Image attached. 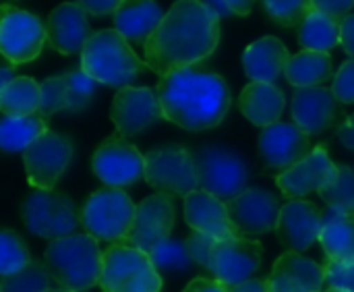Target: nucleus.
Returning <instances> with one entry per match:
<instances>
[{"mask_svg": "<svg viewBox=\"0 0 354 292\" xmlns=\"http://www.w3.org/2000/svg\"><path fill=\"white\" fill-rule=\"evenodd\" d=\"M220 42V17L201 0H176L143 46L147 69L158 77L209 58Z\"/></svg>", "mask_w": 354, "mask_h": 292, "instance_id": "obj_1", "label": "nucleus"}, {"mask_svg": "<svg viewBox=\"0 0 354 292\" xmlns=\"http://www.w3.org/2000/svg\"><path fill=\"white\" fill-rule=\"evenodd\" d=\"M164 118L187 131H205L218 127L228 108L230 91L218 73L195 66L160 77L156 85Z\"/></svg>", "mask_w": 354, "mask_h": 292, "instance_id": "obj_2", "label": "nucleus"}, {"mask_svg": "<svg viewBox=\"0 0 354 292\" xmlns=\"http://www.w3.org/2000/svg\"><path fill=\"white\" fill-rule=\"evenodd\" d=\"M44 264L60 289L85 292L100 284L104 251L91 235H71L48 245Z\"/></svg>", "mask_w": 354, "mask_h": 292, "instance_id": "obj_3", "label": "nucleus"}, {"mask_svg": "<svg viewBox=\"0 0 354 292\" xmlns=\"http://www.w3.org/2000/svg\"><path fill=\"white\" fill-rule=\"evenodd\" d=\"M145 69V60L135 54L129 39L116 29L93 33L81 52V71L108 87H129Z\"/></svg>", "mask_w": 354, "mask_h": 292, "instance_id": "obj_4", "label": "nucleus"}, {"mask_svg": "<svg viewBox=\"0 0 354 292\" xmlns=\"http://www.w3.org/2000/svg\"><path fill=\"white\" fill-rule=\"evenodd\" d=\"M100 286L102 292H160L162 276L147 253L114 243L104 251Z\"/></svg>", "mask_w": 354, "mask_h": 292, "instance_id": "obj_5", "label": "nucleus"}, {"mask_svg": "<svg viewBox=\"0 0 354 292\" xmlns=\"http://www.w3.org/2000/svg\"><path fill=\"white\" fill-rule=\"evenodd\" d=\"M21 218L25 228L46 241H58L75 235L81 226V210L66 193L39 191L29 193L21 206Z\"/></svg>", "mask_w": 354, "mask_h": 292, "instance_id": "obj_6", "label": "nucleus"}, {"mask_svg": "<svg viewBox=\"0 0 354 292\" xmlns=\"http://www.w3.org/2000/svg\"><path fill=\"white\" fill-rule=\"evenodd\" d=\"M193 156L201 191L228 203L249 189L251 170L234 149L224 145H205Z\"/></svg>", "mask_w": 354, "mask_h": 292, "instance_id": "obj_7", "label": "nucleus"}, {"mask_svg": "<svg viewBox=\"0 0 354 292\" xmlns=\"http://www.w3.org/2000/svg\"><path fill=\"white\" fill-rule=\"evenodd\" d=\"M135 212L137 206L122 189H100L81 208V226L85 235L97 241L122 243L133 226Z\"/></svg>", "mask_w": 354, "mask_h": 292, "instance_id": "obj_8", "label": "nucleus"}, {"mask_svg": "<svg viewBox=\"0 0 354 292\" xmlns=\"http://www.w3.org/2000/svg\"><path fill=\"white\" fill-rule=\"evenodd\" d=\"M145 181L158 193L187 197L199 191L195 156L180 145H164L145 156Z\"/></svg>", "mask_w": 354, "mask_h": 292, "instance_id": "obj_9", "label": "nucleus"}, {"mask_svg": "<svg viewBox=\"0 0 354 292\" xmlns=\"http://www.w3.org/2000/svg\"><path fill=\"white\" fill-rule=\"evenodd\" d=\"M0 21V50L10 64H25L41 54L48 42L46 25L39 17L10 4H2Z\"/></svg>", "mask_w": 354, "mask_h": 292, "instance_id": "obj_10", "label": "nucleus"}, {"mask_svg": "<svg viewBox=\"0 0 354 292\" xmlns=\"http://www.w3.org/2000/svg\"><path fill=\"white\" fill-rule=\"evenodd\" d=\"M91 168L108 187L122 189L145 179V156L127 137L114 133L95 149Z\"/></svg>", "mask_w": 354, "mask_h": 292, "instance_id": "obj_11", "label": "nucleus"}, {"mask_svg": "<svg viewBox=\"0 0 354 292\" xmlns=\"http://www.w3.org/2000/svg\"><path fill=\"white\" fill-rule=\"evenodd\" d=\"M73 160V143L60 133L48 131L23 152L27 181L33 189L54 191L58 179Z\"/></svg>", "mask_w": 354, "mask_h": 292, "instance_id": "obj_12", "label": "nucleus"}, {"mask_svg": "<svg viewBox=\"0 0 354 292\" xmlns=\"http://www.w3.org/2000/svg\"><path fill=\"white\" fill-rule=\"evenodd\" d=\"M174 220H176V212H174L172 195L166 193L149 195L137 206L133 226L122 243L149 255L158 245L172 239L170 235L174 228Z\"/></svg>", "mask_w": 354, "mask_h": 292, "instance_id": "obj_13", "label": "nucleus"}, {"mask_svg": "<svg viewBox=\"0 0 354 292\" xmlns=\"http://www.w3.org/2000/svg\"><path fill=\"white\" fill-rule=\"evenodd\" d=\"M110 118L122 137H135L164 118L156 87H122L116 91Z\"/></svg>", "mask_w": 354, "mask_h": 292, "instance_id": "obj_14", "label": "nucleus"}, {"mask_svg": "<svg viewBox=\"0 0 354 292\" xmlns=\"http://www.w3.org/2000/svg\"><path fill=\"white\" fill-rule=\"evenodd\" d=\"M261 255H263L261 243L249 237L224 239L218 241L214 247L209 272L214 280H220L226 286H236L251 280V276L261 266Z\"/></svg>", "mask_w": 354, "mask_h": 292, "instance_id": "obj_15", "label": "nucleus"}, {"mask_svg": "<svg viewBox=\"0 0 354 292\" xmlns=\"http://www.w3.org/2000/svg\"><path fill=\"white\" fill-rule=\"evenodd\" d=\"M226 208L241 237H257L276 230L282 212L280 199L272 191L259 187L247 189L236 199L228 201Z\"/></svg>", "mask_w": 354, "mask_h": 292, "instance_id": "obj_16", "label": "nucleus"}, {"mask_svg": "<svg viewBox=\"0 0 354 292\" xmlns=\"http://www.w3.org/2000/svg\"><path fill=\"white\" fill-rule=\"evenodd\" d=\"M340 166H336L326 145H317L301 164L282 172L276 179L278 189L288 199H301L311 193H322L338 179Z\"/></svg>", "mask_w": 354, "mask_h": 292, "instance_id": "obj_17", "label": "nucleus"}, {"mask_svg": "<svg viewBox=\"0 0 354 292\" xmlns=\"http://www.w3.org/2000/svg\"><path fill=\"white\" fill-rule=\"evenodd\" d=\"M309 137L295 122H276L261 131L259 154L270 168L286 172L313 152Z\"/></svg>", "mask_w": 354, "mask_h": 292, "instance_id": "obj_18", "label": "nucleus"}, {"mask_svg": "<svg viewBox=\"0 0 354 292\" xmlns=\"http://www.w3.org/2000/svg\"><path fill=\"white\" fill-rule=\"evenodd\" d=\"M324 226V214L315 203L305 199H290L282 206L278 220L280 245L290 253H305L315 241H319Z\"/></svg>", "mask_w": 354, "mask_h": 292, "instance_id": "obj_19", "label": "nucleus"}, {"mask_svg": "<svg viewBox=\"0 0 354 292\" xmlns=\"http://www.w3.org/2000/svg\"><path fill=\"white\" fill-rule=\"evenodd\" d=\"M46 31L50 48L64 56L81 54L93 35L87 12L77 2H62L54 6L46 21Z\"/></svg>", "mask_w": 354, "mask_h": 292, "instance_id": "obj_20", "label": "nucleus"}, {"mask_svg": "<svg viewBox=\"0 0 354 292\" xmlns=\"http://www.w3.org/2000/svg\"><path fill=\"white\" fill-rule=\"evenodd\" d=\"M290 112L295 125H299L307 135H322L336 122L340 114V102L332 89L303 87L292 93Z\"/></svg>", "mask_w": 354, "mask_h": 292, "instance_id": "obj_21", "label": "nucleus"}, {"mask_svg": "<svg viewBox=\"0 0 354 292\" xmlns=\"http://www.w3.org/2000/svg\"><path fill=\"white\" fill-rule=\"evenodd\" d=\"M266 284L268 292H324L326 272L317 262L286 251L276 259Z\"/></svg>", "mask_w": 354, "mask_h": 292, "instance_id": "obj_22", "label": "nucleus"}, {"mask_svg": "<svg viewBox=\"0 0 354 292\" xmlns=\"http://www.w3.org/2000/svg\"><path fill=\"white\" fill-rule=\"evenodd\" d=\"M185 222L195 232H203L218 241L241 237L230 220L226 203L201 189L185 197Z\"/></svg>", "mask_w": 354, "mask_h": 292, "instance_id": "obj_23", "label": "nucleus"}, {"mask_svg": "<svg viewBox=\"0 0 354 292\" xmlns=\"http://www.w3.org/2000/svg\"><path fill=\"white\" fill-rule=\"evenodd\" d=\"M164 17L166 12L156 0H124L114 15V29L122 33L129 44L145 46Z\"/></svg>", "mask_w": 354, "mask_h": 292, "instance_id": "obj_24", "label": "nucleus"}, {"mask_svg": "<svg viewBox=\"0 0 354 292\" xmlns=\"http://www.w3.org/2000/svg\"><path fill=\"white\" fill-rule=\"evenodd\" d=\"M290 60L288 48L282 39L274 35H266L251 46H247L243 54V69L251 81L257 83H274L286 69Z\"/></svg>", "mask_w": 354, "mask_h": 292, "instance_id": "obj_25", "label": "nucleus"}, {"mask_svg": "<svg viewBox=\"0 0 354 292\" xmlns=\"http://www.w3.org/2000/svg\"><path fill=\"white\" fill-rule=\"evenodd\" d=\"M284 106H286L284 91L274 83L251 81L239 95V108L243 116L261 129L280 122Z\"/></svg>", "mask_w": 354, "mask_h": 292, "instance_id": "obj_26", "label": "nucleus"}, {"mask_svg": "<svg viewBox=\"0 0 354 292\" xmlns=\"http://www.w3.org/2000/svg\"><path fill=\"white\" fill-rule=\"evenodd\" d=\"M284 77L290 85L297 89L303 87H322L326 81L336 77L332 56L326 52H313V50H301L299 54H292Z\"/></svg>", "mask_w": 354, "mask_h": 292, "instance_id": "obj_27", "label": "nucleus"}, {"mask_svg": "<svg viewBox=\"0 0 354 292\" xmlns=\"http://www.w3.org/2000/svg\"><path fill=\"white\" fill-rule=\"evenodd\" d=\"M299 42L305 50L330 54L336 46L342 44V19H336V17L315 8L301 23Z\"/></svg>", "mask_w": 354, "mask_h": 292, "instance_id": "obj_28", "label": "nucleus"}, {"mask_svg": "<svg viewBox=\"0 0 354 292\" xmlns=\"http://www.w3.org/2000/svg\"><path fill=\"white\" fill-rule=\"evenodd\" d=\"M319 243L328 259L354 257V218L342 216L340 212L328 208L324 212V226H322Z\"/></svg>", "mask_w": 354, "mask_h": 292, "instance_id": "obj_29", "label": "nucleus"}, {"mask_svg": "<svg viewBox=\"0 0 354 292\" xmlns=\"http://www.w3.org/2000/svg\"><path fill=\"white\" fill-rule=\"evenodd\" d=\"M48 125L41 116H4L0 120V145L8 154L25 152L33 141L48 133Z\"/></svg>", "mask_w": 354, "mask_h": 292, "instance_id": "obj_30", "label": "nucleus"}, {"mask_svg": "<svg viewBox=\"0 0 354 292\" xmlns=\"http://www.w3.org/2000/svg\"><path fill=\"white\" fill-rule=\"evenodd\" d=\"M41 83L31 77H17L10 85L0 89V110L4 116H33L39 110Z\"/></svg>", "mask_w": 354, "mask_h": 292, "instance_id": "obj_31", "label": "nucleus"}, {"mask_svg": "<svg viewBox=\"0 0 354 292\" xmlns=\"http://www.w3.org/2000/svg\"><path fill=\"white\" fill-rule=\"evenodd\" d=\"M52 276L44 262H31L17 274L2 276L0 292H48L52 286Z\"/></svg>", "mask_w": 354, "mask_h": 292, "instance_id": "obj_32", "label": "nucleus"}, {"mask_svg": "<svg viewBox=\"0 0 354 292\" xmlns=\"http://www.w3.org/2000/svg\"><path fill=\"white\" fill-rule=\"evenodd\" d=\"M319 195L328 208L340 212L342 216L354 218V166H340L336 183L324 189Z\"/></svg>", "mask_w": 354, "mask_h": 292, "instance_id": "obj_33", "label": "nucleus"}, {"mask_svg": "<svg viewBox=\"0 0 354 292\" xmlns=\"http://www.w3.org/2000/svg\"><path fill=\"white\" fill-rule=\"evenodd\" d=\"M31 255L23 239L12 230H2L0 235V274L10 276L21 272L31 264Z\"/></svg>", "mask_w": 354, "mask_h": 292, "instance_id": "obj_34", "label": "nucleus"}, {"mask_svg": "<svg viewBox=\"0 0 354 292\" xmlns=\"http://www.w3.org/2000/svg\"><path fill=\"white\" fill-rule=\"evenodd\" d=\"M149 259L158 272H180V270H189L195 264L189 255L187 243L176 239H168L162 245H158L149 253Z\"/></svg>", "mask_w": 354, "mask_h": 292, "instance_id": "obj_35", "label": "nucleus"}, {"mask_svg": "<svg viewBox=\"0 0 354 292\" xmlns=\"http://www.w3.org/2000/svg\"><path fill=\"white\" fill-rule=\"evenodd\" d=\"M270 19L282 27H301V23L315 10L313 0H263Z\"/></svg>", "mask_w": 354, "mask_h": 292, "instance_id": "obj_36", "label": "nucleus"}, {"mask_svg": "<svg viewBox=\"0 0 354 292\" xmlns=\"http://www.w3.org/2000/svg\"><path fill=\"white\" fill-rule=\"evenodd\" d=\"M58 112H68V91H66V73L64 75H54L41 81V102L37 116L44 120L58 114Z\"/></svg>", "mask_w": 354, "mask_h": 292, "instance_id": "obj_37", "label": "nucleus"}, {"mask_svg": "<svg viewBox=\"0 0 354 292\" xmlns=\"http://www.w3.org/2000/svg\"><path fill=\"white\" fill-rule=\"evenodd\" d=\"M95 83L85 71L66 73V91H68V112H81L87 108L95 93Z\"/></svg>", "mask_w": 354, "mask_h": 292, "instance_id": "obj_38", "label": "nucleus"}, {"mask_svg": "<svg viewBox=\"0 0 354 292\" xmlns=\"http://www.w3.org/2000/svg\"><path fill=\"white\" fill-rule=\"evenodd\" d=\"M326 286L336 291L354 292V257L348 259H328L324 266Z\"/></svg>", "mask_w": 354, "mask_h": 292, "instance_id": "obj_39", "label": "nucleus"}, {"mask_svg": "<svg viewBox=\"0 0 354 292\" xmlns=\"http://www.w3.org/2000/svg\"><path fill=\"white\" fill-rule=\"evenodd\" d=\"M187 249H189V255H191V259L197 264V266H201V268H205V270H209V264H212V253H214V247H216V243H218V239H214V237H207V235H203V232H191L189 237H187Z\"/></svg>", "mask_w": 354, "mask_h": 292, "instance_id": "obj_40", "label": "nucleus"}, {"mask_svg": "<svg viewBox=\"0 0 354 292\" xmlns=\"http://www.w3.org/2000/svg\"><path fill=\"white\" fill-rule=\"evenodd\" d=\"M332 91L340 104H354V58L346 60L338 69L332 83Z\"/></svg>", "mask_w": 354, "mask_h": 292, "instance_id": "obj_41", "label": "nucleus"}, {"mask_svg": "<svg viewBox=\"0 0 354 292\" xmlns=\"http://www.w3.org/2000/svg\"><path fill=\"white\" fill-rule=\"evenodd\" d=\"M124 0H77V4L93 15V17H106V15H116V10L120 8Z\"/></svg>", "mask_w": 354, "mask_h": 292, "instance_id": "obj_42", "label": "nucleus"}, {"mask_svg": "<svg viewBox=\"0 0 354 292\" xmlns=\"http://www.w3.org/2000/svg\"><path fill=\"white\" fill-rule=\"evenodd\" d=\"M313 6L336 19H344L354 8V0H313Z\"/></svg>", "mask_w": 354, "mask_h": 292, "instance_id": "obj_43", "label": "nucleus"}, {"mask_svg": "<svg viewBox=\"0 0 354 292\" xmlns=\"http://www.w3.org/2000/svg\"><path fill=\"white\" fill-rule=\"evenodd\" d=\"M230 286H226L220 280H209V278H195L187 284L183 292H228Z\"/></svg>", "mask_w": 354, "mask_h": 292, "instance_id": "obj_44", "label": "nucleus"}, {"mask_svg": "<svg viewBox=\"0 0 354 292\" xmlns=\"http://www.w3.org/2000/svg\"><path fill=\"white\" fill-rule=\"evenodd\" d=\"M340 46L351 58H354V15L342 19V44Z\"/></svg>", "mask_w": 354, "mask_h": 292, "instance_id": "obj_45", "label": "nucleus"}, {"mask_svg": "<svg viewBox=\"0 0 354 292\" xmlns=\"http://www.w3.org/2000/svg\"><path fill=\"white\" fill-rule=\"evenodd\" d=\"M336 135H338L340 143H342L346 149L354 152V114H351L348 118L342 120V125L338 127Z\"/></svg>", "mask_w": 354, "mask_h": 292, "instance_id": "obj_46", "label": "nucleus"}, {"mask_svg": "<svg viewBox=\"0 0 354 292\" xmlns=\"http://www.w3.org/2000/svg\"><path fill=\"white\" fill-rule=\"evenodd\" d=\"M224 4L230 8L232 15H236V17H247V15L253 10L255 0H224Z\"/></svg>", "mask_w": 354, "mask_h": 292, "instance_id": "obj_47", "label": "nucleus"}, {"mask_svg": "<svg viewBox=\"0 0 354 292\" xmlns=\"http://www.w3.org/2000/svg\"><path fill=\"white\" fill-rule=\"evenodd\" d=\"M228 292H268V284L263 280H247L243 284L230 286Z\"/></svg>", "mask_w": 354, "mask_h": 292, "instance_id": "obj_48", "label": "nucleus"}, {"mask_svg": "<svg viewBox=\"0 0 354 292\" xmlns=\"http://www.w3.org/2000/svg\"><path fill=\"white\" fill-rule=\"evenodd\" d=\"M15 64H10V62H6L2 69H0V89H4L6 85H10L15 79H17V75H15V69H12Z\"/></svg>", "mask_w": 354, "mask_h": 292, "instance_id": "obj_49", "label": "nucleus"}, {"mask_svg": "<svg viewBox=\"0 0 354 292\" xmlns=\"http://www.w3.org/2000/svg\"><path fill=\"white\" fill-rule=\"evenodd\" d=\"M48 292H73V291H66V289H60V286H58V289H50Z\"/></svg>", "mask_w": 354, "mask_h": 292, "instance_id": "obj_50", "label": "nucleus"}, {"mask_svg": "<svg viewBox=\"0 0 354 292\" xmlns=\"http://www.w3.org/2000/svg\"><path fill=\"white\" fill-rule=\"evenodd\" d=\"M324 292H344V291H336V289H326Z\"/></svg>", "mask_w": 354, "mask_h": 292, "instance_id": "obj_51", "label": "nucleus"}]
</instances>
